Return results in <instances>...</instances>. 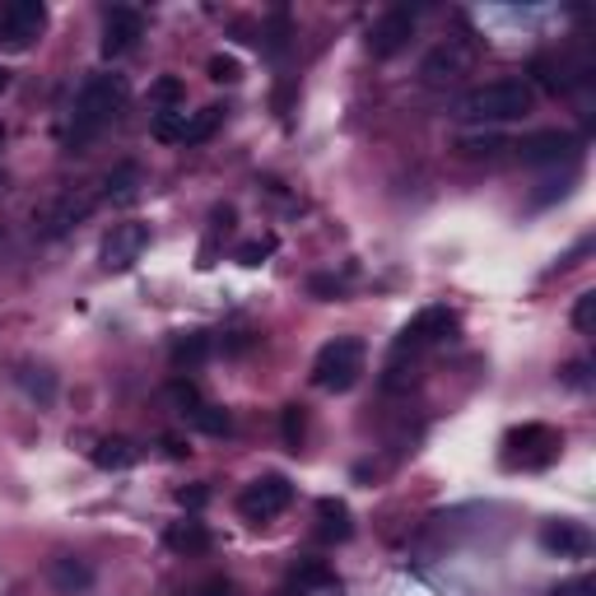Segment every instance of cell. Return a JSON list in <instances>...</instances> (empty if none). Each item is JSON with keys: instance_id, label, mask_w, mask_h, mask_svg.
<instances>
[{"instance_id": "obj_1", "label": "cell", "mask_w": 596, "mask_h": 596, "mask_svg": "<svg viewBox=\"0 0 596 596\" xmlns=\"http://www.w3.org/2000/svg\"><path fill=\"white\" fill-rule=\"evenodd\" d=\"M126 98H131V85H126V75H89L85 85H79L75 93V108H70V150L75 145H89L98 131L112 126L117 122V112L126 108Z\"/></svg>"}, {"instance_id": "obj_2", "label": "cell", "mask_w": 596, "mask_h": 596, "mask_svg": "<svg viewBox=\"0 0 596 596\" xmlns=\"http://www.w3.org/2000/svg\"><path fill=\"white\" fill-rule=\"evenodd\" d=\"M536 103V89L527 85V79H489V85H475L466 89L462 98H456V117L462 122H518V117H527Z\"/></svg>"}, {"instance_id": "obj_3", "label": "cell", "mask_w": 596, "mask_h": 596, "mask_svg": "<svg viewBox=\"0 0 596 596\" xmlns=\"http://www.w3.org/2000/svg\"><path fill=\"white\" fill-rule=\"evenodd\" d=\"M364 364H368V345L360 335H335L317 350L312 360V387L322 391H350L354 383L364 377Z\"/></svg>"}, {"instance_id": "obj_4", "label": "cell", "mask_w": 596, "mask_h": 596, "mask_svg": "<svg viewBox=\"0 0 596 596\" xmlns=\"http://www.w3.org/2000/svg\"><path fill=\"white\" fill-rule=\"evenodd\" d=\"M560 448H564V433L560 429L531 420V424L508 429V439H504V466L508 471H545L554 456H560Z\"/></svg>"}, {"instance_id": "obj_5", "label": "cell", "mask_w": 596, "mask_h": 596, "mask_svg": "<svg viewBox=\"0 0 596 596\" xmlns=\"http://www.w3.org/2000/svg\"><path fill=\"white\" fill-rule=\"evenodd\" d=\"M47 33V5L43 0H10L0 5V52L5 56H24L43 43Z\"/></svg>"}, {"instance_id": "obj_6", "label": "cell", "mask_w": 596, "mask_h": 596, "mask_svg": "<svg viewBox=\"0 0 596 596\" xmlns=\"http://www.w3.org/2000/svg\"><path fill=\"white\" fill-rule=\"evenodd\" d=\"M452 335H456V312L443 308V303H429V308L415 312L401 331H396L391 354H396V360H406V354H420L429 345H443V341H452Z\"/></svg>"}, {"instance_id": "obj_7", "label": "cell", "mask_w": 596, "mask_h": 596, "mask_svg": "<svg viewBox=\"0 0 596 596\" xmlns=\"http://www.w3.org/2000/svg\"><path fill=\"white\" fill-rule=\"evenodd\" d=\"M289 504H294V485L285 481V475H256V481L238 494V512H243L252 527L280 518Z\"/></svg>"}, {"instance_id": "obj_8", "label": "cell", "mask_w": 596, "mask_h": 596, "mask_svg": "<svg viewBox=\"0 0 596 596\" xmlns=\"http://www.w3.org/2000/svg\"><path fill=\"white\" fill-rule=\"evenodd\" d=\"M415 24H420V10H415V5L383 10V14H377V24L368 29V52L377 56V62H387V56H396L415 37Z\"/></svg>"}, {"instance_id": "obj_9", "label": "cell", "mask_w": 596, "mask_h": 596, "mask_svg": "<svg viewBox=\"0 0 596 596\" xmlns=\"http://www.w3.org/2000/svg\"><path fill=\"white\" fill-rule=\"evenodd\" d=\"M145 247H150V224L126 220V224H112L103 247H98V262H103V271H131L145 256Z\"/></svg>"}, {"instance_id": "obj_10", "label": "cell", "mask_w": 596, "mask_h": 596, "mask_svg": "<svg viewBox=\"0 0 596 596\" xmlns=\"http://www.w3.org/2000/svg\"><path fill=\"white\" fill-rule=\"evenodd\" d=\"M141 37H145V14L131 5H112L103 14V43H98V52H103V62H117V56H126Z\"/></svg>"}, {"instance_id": "obj_11", "label": "cell", "mask_w": 596, "mask_h": 596, "mask_svg": "<svg viewBox=\"0 0 596 596\" xmlns=\"http://www.w3.org/2000/svg\"><path fill=\"white\" fill-rule=\"evenodd\" d=\"M527 164H560V158H573L578 154V135H569V131H536L527 135V141L512 145Z\"/></svg>"}, {"instance_id": "obj_12", "label": "cell", "mask_w": 596, "mask_h": 596, "mask_svg": "<svg viewBox=\"0 0 596 596\" xmlns=\"http://www.w3.org/2000/svg\"><path fill=\"white\" fill-rule=\"evenodd\" d=\"M466 66H471V47L448 37L443 47H433L424 56V85H452L456 75H466Z\"/></svg>"}, {"instance_id": "obj_13", "label": "cell", "mask_w": 596, "mask_h": 596, "mask_svg": "<svg viewBox=\"0 0 596 596\" xmlns=\"http://www.w3.org/2000/svg\"><path fill=\"white\" fill-rule=\"evenodd\" d=\"M541 545L550 554H560V560H583V554L592 550V536L578 522H545L541 527Z\"/></svg>"}, {"instance_id": "obj_14", "label": "cell", "mask_w": 596, "mask_h": 596, "mask_svg": "<svg viewBox=\"0 0 596 596\" xmlns=\"http://www.w3.org/2000/svg\"><path fill=\"white\" fill-rule=\"evenodd\" d=\"M89 210H93V196H89V191H66L62 201H56V206L43 214V238H62V233H70Z\"/></svg>"}, {"instance_id": "obj_15", "label": "cell", "mask_w": 596, "mask_h": 596, "mask_svg": "<svg viewBox=\"0 0 596 596\" xmlns=\"http://www.w3.org/2000/svg\"><path fill=\"white\" fill-rule=\"evenodd\" d=\"M141 187H145V173H141V164H117L108 177H103V201L108 206H131L135 196H141Z\"/></svg>"}, {"instance_id": "obj_16", "label": "cell", "mask_w": 596, "mask_h": 596, "mask_svg": "<svg viewBox=\"0 0 596 596\" xmlns=\"http://www.w3.org/2000/svg\"><path fill=\"white\" fill-rule=\"evenodd\" d=\"M47 578H52V587H56V592L75 596V592H89V587H93V569H89L85 560H79V554H62V560H52Z\"/></svg>"}, {"instance_id": "obj_17", "label": "cell", "mask_w": 596, "mask_h": 596, "mask_svg": "<svg viewBox=\"0 0 596 596\" xmlns=\"http://www.w3.org/2000/svg\"><path fill=\"white\" fill-rule=\"evenodd\" d=\"M89 462L98 471H131L135 462H141V448H135L131 439H98L89 448Z\"/></svg>"}, {"instance_id": "obj_18", "label": "cell", "mask_w": 596, "mask_h": 596, "mask_svg": "<svg viewBox=\"0 0 596 596\" xmlns=\"http://www.w3.org/2000/svg\"><path fill=\"white\" fill-rule=\"evenodd\" d=\"M164 545L168 550H177V554H206L214 541H210V531H206V522H196V518H183V522H173L168 531H164Z\"/></svg>"}, {"instance_id": "obj_19", "label": "cell", "mask_w": 596, "mask_h": 596, "mask_svg": "<svg viewBox=\"0 0 596 596\" xmlns=\"http://www.w3.org/2000/svg\"><path fill=\"white\" fill-rule=\"evenodd\" d=\"M350 508L341 499H317V536L322 541H350Z\"/></svg>"}, {"instance_id": "obj_20", "label": "cell", "mask_w": 596, "mask_h": 596, "mask_svg": "<svg viewBox=\"0 0 596 596\" xmlns=\"http://www.w3.org/2000/svg\"><path fill=\"white\" fill-rule=\"evenodd\" d=\"M210 335L206 331H187V335H177L173 341V368H196V364H206L210 360Z\"/></svg>"}, {"instance_id": "obj_21", "label": "cell", "mask_w": 596, "mask_h": 596, "mask_svg": "<svg viewBox=\"0 0 596 596\" xmlns=\"http://www.w3.org/2000/svg\"><path fill=\"white\" fill-rule=\"evenodd\" d=\"M150 103L158 112H173V108H187V79L183 75H158L150 85Z\"/></svg>"}, {"instance_id": "obj_22", "label": "cell", "mask_w": 596, "mask_h": 596, "mask_svg": "<svg viewBox=\"0 0 596 596\" xmlns=\"http://www.w3.org/2000/svg\"><path fill=\"white\" fill-rule=\"evenodd\" d=\"M224 103H210V108H201V112H191V122H187V135H183V145H206L214 131L224 126Z\"/></svg>"}, {"instance_id": "obj_23", "label": "cell", "mask_w": 596, "mask_h": 596, "mask_svg": "<svg viewBox=\"0 0 596 596\" xmlns=\"http://www.w3.org/2000/svg\"><path fill=\"white\" fill-rule=\"evenodd\" d=\"M187 420H191V429L210 433V439H224V433L233 429V415H229L224 406H214V401H201V406H196V410L187 415Z\"/></svg>"}, {"instance_id": "obj_24", "label": "cell", "mask_w": 596, "mask_h": 596, "mask_svg": "<svg viewBox=\"0 0 596 596\" xmlns=\"http://www.w3.org/2000/svg\"><path fill=\"white\" fill-rule=\"evenodd\" d=\"M275 247H280V238H275V233H262V238H247V243H238V252H233V262L238 266H266V256L275 252Z\"/></svg>"}, {"instance_id": "obj_25", "label": "cell", "mask_w": 596, "mask_h": 596, "mask_svg": "<svg viewBox=\"0 0 596 596\" xmlns=\"http://www.w3.org/2000/svg\"><path fill=\"white\" fill-rule=\"evenodd\" d=\"M19 387H24L33 401H43V406L56 401V373L52 368H24V373H19Z\"/></svg>"}, {"instance_id": "obj_26", "label": "cell", "mask_w": 596, "mask_h": 596, "mask_svg": "<svg viewBox=\"0 0 596 596\" xmlns=\"http://www.w3.org/2000/svg\"><path fill=\"white\" fill-rule=\"evenodd\" d=\"M456 150H462L466 158H499L504 150H512L504 135H462V141H456Z\"/></svg>"}, {"instance_id": "obj_27", "label": "cell", "mask_w": 596, "mask_h": 596, "mask_svg": "<svg viewBox=\"0 0 596 596\" xmlns=\"http://www.w3.org/2000/svg\"><path fill=\"white\" fill-rule=\"evenodd\" d=\"M256 43H266L271 56H285V47H289V10H275L271 24L262 29V37H256Z\"/></svg>"}, {"instance_id": "obj_28", "label": "cell", "mask_w": 596, "mask_h": 596, "mask_svg": "<svg viewBox=\"0 0 596 596\" xmlns=\"http://www.w3.org/2000/svg\"><path fill=\"white\" fill-rule=\"evenodd\" d=\"M280 429H285V448H289V452L303 448V439H308V415H303V406H285V410H280Z\"/></svg>"}, {"instance_id": "obj_29", "label": "cell", "mask_w": 596, "mask_h": 596, "mask_svg": "<svg viewBox=\"0 0 596 596\" xmlns=\"http://www.w3.org/2000/svg\"><path fill=\"white\" fill-rule=\"evenodd\" d=\"M187 122H191V112H187V108L158 112V117H154V135H158V141H183V135H187Z\"/></svg>"}, {"instance_id": "obj_30", "label": "cell", "mask_w": 596, "mask_h": 596, "mask_svg": "<svg viewBox=\"0 0 596 596\" xmlns=\"http://www.w3.org/2000/svg\"><path fill=\"white\" fill-rule=\"evenodd\" d=\"M168 401L183 410V415H191L196 406L206 401V396H201V387H196V383H187V377H173V383H168Z\"/></svg>"}, {"instance_id": "obj_31", "label": "cell", "mask_w": 596, "mask_h": 596, "mask_svg": "<svg viewBox=\"0 0 596 596\" xmlns=\"http://www.w3.org/2000/svg\"><path fill=\"white\" fill-rule=\"evenodd\" d=\"M206 70L214 85H238V79H243V66H238V56H229V52H214Z\"/></svg>"}, {"instance_id": "obj_32", "label": "cell", "mask_w": 596, "mask_h": 596, "mask_svg": "<svg viewBox=\"0 0 596 596\" xmlns=\"http://www.w3.org/2000/svg\"><path fill=\"white\" fill-rule=\"evenodd\" d=\"M592 322H596V294L592 289H583L578 294V303H573V327H578L583 335L592 331Z\"/></svg>"}, {"instance_id": "obj_33", "label": "cell", "mask_w": 596, "mask_h": 596, "mask_svg": "<svg viewBox=\"0 0 596 596\" xmlns=\"http://www.w3.org/2000/svg\"><path fill=\"white\" fill-rule=\"evenodd\" d=\"M308 289H312V294H322L327 303H331V298H341V294H345V280H335V275H312Z\"/></svg>"}, {"instance_id": "obj_34", "label": "cell", "mask_w": 596, "mask_h": 596, "mask_svg": "<svg viewBox=\"0 0 596 596\" xmlns=\"http://www.w3.org/2000/svg\"><path fill=\"white\" fill-rule=\"evenodd\" d=\"M177 504H183V508H191V512H196V508H206V504H210V489H206V485L177 489Z\"/></svg>"}, {"instance_id": "obj_35", "label": "cell", "mask_w": 596, "mask_h": 596, "mask_svg": "<svg viewBox=\"0 0 596 596\" xmlns=\"http://www.w3.org/2000/svg\"><path fill=\"white\" fill-rule=\"evenodd\" d=\"M560 377H564L569 387H587V364H583V360H578V364H569Z\"/></svg>"}, {"instance_id": "obj_36", "label": "cell", "mask_w": 596, "mask_h": 596, "mask_svg": "<svg viewBox=\"0 0 596 596\" xmlns=\"http://www.w3.org/2000/svg\"><path fill=\"white\" fill-rule=\"evenodd\" d=\"M587 592H592V583H587V578H578V583H564L554 596H587Z\"/></svg>"}, {"instance_id": "obj_37", "label": "cell", "mask_w": 596, "mask_h": 596, "mask_svg": "<svg viewBox=\"0 0 596 596\" xmlns=\"http://www.w3.org/2000/svg\"><path fill=\"white\" fill-rule=\"evenodd\" d=\"M158 448H164V452L173 456V462H183V456H191V448H183V443H177V439H164V443H158Z\"/></svg>"}, {"instance_id": "obj_38", "label": "cell", "mask_w": 596, "mask_h": 596, "mask_svg": "<svg viewBox=\"0 0 596 596\" xmlns=\"http://www.w3.org/2000/svg\"><path fill=\"white\" fill-rule=\"evenodd\" d=\"M206 596H238V592H233V583H210Z\"/></svg>"}, {"instance_id": "obj_39", "label": "cell", "mask_w": 596, "mask_h": 596, "mask_svg": "<svg viewBox=\"0 0 596 596\" xmlns=\"http://www.w3.org/2000/svg\"><path fill=\"white\" fill-rule=\"evenodd\" d=\"M10 85H14V70H10V66H0V98L10 93Z\"/></svg>"}]
</instances>
